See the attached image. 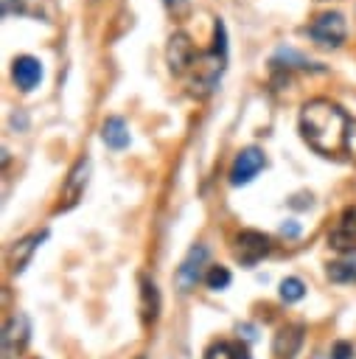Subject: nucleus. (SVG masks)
<instances>
[{"label":"nucleus","mask_w":356,"mask_h":359,"mask_svg":"<svg viewBox=\"0 0 356 359\" xmlns=\"http://www.w3.org/2000/svg\"><path fill=\"white\" fill-rule=\"evenodd\" d=\"M300 135L322 157L348 151L350 118L345 109L328 98H311L300 109Z\"/></svg>","instance_id":"f257e3e1"},{"label":"nucleus","mask_w":356,"mask_h":359,"mask_svg":"<svg viewBox=\"0 0 356 359\" xmlns=\"http://www.w3.org/2000/svg\"><path fill=\"white\" fill-rule=\"evenodd\" d=\"M224 62H227V28L224 22L216 17L213 22V45L210 50L199 53L196 65H193V76H191V87L196 95H207L213 93V87L219 84V76L224 73Z\"/></svg>","instance_id":"f03ea898"},{"label":"nucleus","mask_w":356,"mask_h":359,"mask_svg":"<svg viewBox=\"0 0 356 359\" xmlns=\"http://www.w3.org/2000/svg\"><path fill=\"white\" fill-rule=\"evenodd\" d=\"M306 34H308V39H311L317 48L331 50V48H339V45L345 42V36H348V22H345V17H342L339 11H322V14H317V17L306 25Z\"/></svg>","instance_id":"7ed1b4c3"},{"label":"nucleus","mask_w":356,"mask_h":359,"mask_svg":"<svg viewBox=\"0 0 356 359\" xmlns=\"http://www.w3.org/2000/svg\"><path fill=\"white\" fill-rule=\"evenodd\" d=\"M269 250H272L269 236L258 230H241L233 241V255L241 266H255L263 255H269Z\"/></svg>","instance_id":"20e7f679"},{"label":"nucleus","mask_w":356,"mask_h":359,"mask_svg":"<svg viewBox=\"0 0 356 359\" xmlns=\"http://www.w3.org/2000/svg\"><path fill=\"white\" fill-rule=\"evenodd\" d=\"M165 59H168V67H171L174 76H185V73L193 70V65H196V59H199V50L193 48V42H191V36H188L185 31H177V34H171V39H168Z\"/></svg>","instance_id":"39448f33"},{"label":"nucleus","mask_w":356,"mask_h":359,"mask_svg":"<svg viewBox=\"0 0 356 359\" xmlns=\"http://www.w3.org/2000/svg\"><path fill=\"white\" fill-rule=\"evenodd\" d=\"M31 337V323L22 311H14L3 325V359H14L22 353Z\"/></svg>","instance_id":"423d86ee"},{"label":"nucleus","mask_w":356,"mask_h":359,"mask_svg":"<svg viewBox=\"0 0 356 359\" xmlns=\"http://www.w3.org/2000/svg\"><path fill=\"white\" fill-rule=\"evenodd\" d=\"M266 165V157H263V151L258 149V146H247V149H241L238 154H235V160H233V165H230V182L233 185H247V182H252L255 177H258V171Z\"/></svg>","instance_id":"0eeeda50"},{"label":"nucleus","mask_w":356,"mask_h":359,"mask_svg":"<svg viewBox=\"0 0 356 359\" xmlns=\"http://www.w3.org/2000/svg\"><path fill=\"white\" fill-rule=\"evenodd\" d=\"M328 244L339 252H356V208H345L328 233Z\"/></svg>","instance_id":"6e6552de"},{"label":"nucleus","mask_w":356,"mask_h":359,"mask_svg":"<svg viewBox=\"0 0 356 359\" xmlns=\"http://www.w3.org/2000/svg\"><path fill=\"white\" fill-rule=\"evenodd\" d=\"M11 79L22 93H31L42 81V62L31 53H22L11 62Z\"/></svg>","instance_id":"1a4fd4ad"},{"label":"nucleus","mask_w":356,"mask_h":359,"mask_svg":"<svg viewBox=\"0 0 356 359\" xmlns=\"http://www.w3.org/2000/svg\"><path fill=\"white\" fill-rule=\"evenodd\" d=\"M205 261H207V247H205V244H193V247L188 250L185 261H182L179 269H177V283H179L182 289L196 286L199 278H202V266H205Z\"/></svg>","instance_id":"9d476101"},{"label":"nucleus","mask_w":356,"mask_h":359,"mask_svg":"<svg viewBox=\"0 0 356 359\" xmlns=\"http://www.w3.org/2000/svg\"><path fill=\"white\" fill-rule=\"evenodd\" d=\"M87 174H90V160L87 157H81V160H76V165L70 168V174H67V182H64V188H62V205H59V210H67V208H73L76 202H78V196L84 194V185H87Z\"/></svg>","instance_id":"9b49d317"},{"label":"nucleus","mask_w":356,"mask_h":359,"mask_svg":"<svg viewBox=\"0 0 356 359\" xmlns=\"http://www.w3.org/2000/svg\"><path fill=\"white\" fill-rule=\"evenodd\" d=\"M272 73H292V70H320L314 62H308L303 53L292 50V48H278L275 56L269 59Z\"/></svg>","instance_id":"f8f14e48"},{"label":"nucleus","mask_w":356,"mask_h":359,"mask_svg":"<svg viewBox=\"0 0 356 359\" xmlns=\"http://www.w3.org/2000/svg\"><path fill=\"white\" fill-rule=\"evenodd\" d=\"M303 345V325H283L278 334H275V342H272V353L278 359H292Z\"/></svg>","instance_id":"ddd939ff"},{"label":"nucleus","mask_w":356,"mask_h":359,"mask_svg":"<svg viewBox=\"0 0 356 359\" xmlns=\"http://www.w3.org/2000/svg\"><path fill=\"white\" fill-rule=\"evenodd\" d=\"M45 238H48V230H42V233H31V236L20 238V241L11 247V269H14V272H22L25 264L31 261V255L36 252V247H39Z\"/></svg>","instance_id":"4468645a"},{"label":"nucleus","mask_w":356,"mask_h":359,"mask_svg":"<svg viewBox=\"0 0 356 359\" xmlns=\"http://www.w3.org/2000/svg\"><path fill=\"white\" fill-rule=\"evenodd\" d=\"M101 137H104V143H107L109 149H115V151L126 149V146H129V126H126V121L118 118V115H109V118L104 121V126H101Z\"/></svg>","instance_id":"2eb2a0df"},{"label":"nucleus","mask_w":356,"mask_h":359,"mask_svg":"<svg viewBox=\"0 0 356 359\" xmlns=\"http://www.w3.org/2000/svg\"><path fill=\"white\" fill-rule=\"evenodd\" d=\"M328 280L334 283H356V252H345L342 258L328 264Z\"/></svg>","instance_id":"dca6fc26"},{"label":"nucleus","mask_w":356,"mask_h":359,"mask_svg":"<svg viewBox=\"0 0 356 359\" xmlns=\"http://www.w3.org/2000/svg\"><path fill=\"white\" fill-rule=\"evenodd\" d=\"M140 309H143V323H154L157 314H160V292H157V283L149 280V278H140Z\"/></svg>","instance_id":"f3484780"},{"label":"nucleus","mask_w":356,"mask_h":359,"mask_svg":"<svg viewBox=\"0 0 356 359\" xmlns=\"http://www.w3.org/2000/svg\"><path fill=\"white\" fill-rule=\"evenodd\" d=\"M205 359H252V356H249L247 345H241L235 339H221L205 351Z\"/></svg>","instance_id":"a211bd4d"},{"label":"nucleus","mask_w":356,"mask_h":359,"mask_svg":"<svg viewBox=\"0 0 356 359\" xmlns=\"http://www.w3.org/2000/svg\"><path fill=\"white\" fill-rule=\"evenodd\" d=\"M230 280H233V275H230V269H227V266H210V269H207V275H205V283H207V289H213V292L227 289V286H230Z\"/></svg>","instance_id":"6ab92c4d"},{"label":"nucleus","mask_w":356,"mask_h":359,"mask_svg":"<svg viewBox=\"0 0 356 359\" xmlns=\"http://www.w3.org/2000/svg\"><path fill=\"white\" fill-rule=\"evenodd\" d=\"M303 294H306V286L300 278H283L280 280V297L286 303H297V300H303Z\"/></svg>","instance_id":"aec40b11"},{"label":"nucleus","mask_w":356,"mask_h":359,"mask_svg":"<svg viewBox=\"0 0 356 359\" xmlns=\"http://www.w3.org/2000/svg\"><path fill=\"white\" fill-rule=\"evenodd\" d=\"M163 3H165V8H168L174 17H185L188 8H191V0H163Z\"/></svg>","instance_id":"412c9836"},{"label":"nucleus","mask_w":356,"mask_h":359,"mask_svg":"<svg viewBox=\"0 0 356 359\" xmlns=\"http://www.w3.org/2000/svg\"><path fill=\"white\" fill-rule=\"evenodd\" d=\"M331 359H353V345L350 342H336L331 351Z\"/></svg>","instance_id":"4be33fe9"},{"label":"nucleus","mask_w":356,"mask_h":359,"mask_svg":"<svg viewBox=\"0 0 356 359\" xmlns=\"http://www.w3.org/2000/svg\"><path fill=\"white\" fill-rule=\"evenodd\" d=\"M280 233H283V236H297V233H300V227H297L294 222H289V224H283V227H280Z\"/></svg>","instance_id":"5701e85b"}]
</instances>
